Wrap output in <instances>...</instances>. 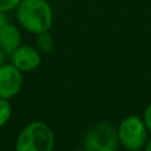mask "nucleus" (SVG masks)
<instances>
[{
  "label": "nucleus",
  "mask_w": 151,
  "mask_h": 151,
  "mask_svg": "<svg viewBox=\"0 0 151 151\" xmlns=\"http://www.w3.org/2000/svg\"><path fill=\"white\" fill-rule=\"evenodd\" d=\"M16 9L20 25L33 35L49 31L53 24V11L47 0H21Z\"/></svg>",
  "instance_id": "obj_1"
},
{
  "label": "nucleus",
  "mask_w": 151,
  "mask_h": 151,
  "mask_svg": "<svg viewBox=\"0 0 151 151\" xmlns=\"http://www.w3.org/2000/svg\"><path fill=\"white\" fill-rule=\"evenodd\" d=\"M55 147V134L44 122L35 121L20 131L16 139L17 151H52Z\"/></svg>",
  "instance_id": "obj_2"
},
{
  "label": "nucleus",
  "mask_w": 151,
  "mask_h": 151,
  "mask_svg": "<svg viewBox=\"0 0 151 151\" xmlns=\"http://www.w3.org/2000/svg\"><path fill=\"white\" fill-rule=\"evenodd\" d=\"M119 145L126 150L137 151L145 149L147 142V126L139 115H127L117 129Z\"/></svg>",
  "instance_id": "obj_3"
},
{
  "label": "nucleus",
  "mask_w": 151,
  "mask_h": 151,
  "mask_svg": "<svg viewBox=\"0 0 151 151\" xmlns=\"http://www.w3.org/2000/svg\"><path fill=\"white\" fill-rule=\"evenodd\" d=\"M83 149L88 151H117L119 149L117 129L107 122L94 125L85 134Z\"/></svg>",
  "instance_id": "obj_4"
},
{
  "label": "nucleus",
  "mask_w": 151,
  "mask_h": 151,
  "mask_svg": "<svg viewBox=\"0 0 151 151\" xmlns=\"http://www.w3.org/2000/svg\"><path fill=\"white\" fill-rule=\"evenodd\" d=\"M23 86V74L12 64L0 65V98L9 101L16 97Z\"/></svg>",
  "instance_id": "obj_5"
},
{
  "label": "nucleus",
  "mask_w": 151,
  "mask_h": 151,
  "mask_svg": "<svg viewBox=\"0 0 151 151\" xmlns=\"http://www.w3.org/2000/svg\"><path fill=\"white\" fill-rule=\"evenodd\" d=\"M12 65L21 72H32L41 64V56L36 48L31 45H20L11 55Z\"/></svg>",
  "instance_id": "obj_6"
},
{
  "label": "nucleus",
  "mask_w": 151,
  "mask_h": 151,
  "mask_svg": "<svg viewBox=\"0 0 151 151\" xmlns=\"http://www.w3.org/2000/svg\"><path fill=\"white\" fill-rule=\"evenodd\" d=\"M21 45V33L13 24H5L0 29V49L5 56H11Z\"/></svg>",
  "instance_id": "obj_7"
},
{
  "label": "nucleus",
  "mask_w": 151,
  "mask_h": 151,
  "mask_svg": "<svg viewBox=\"0 0 151 151\" xmlns=\"http://www.w3.org/2000/svg\"><path fill=\"white\" fill-rule=\"evenodd\" d=\"M37 47L41 52L44 53H50L55 48V41H53V37L49 35V32H42V33L37 35Z\"/></svg>",
  "instance_id": "obj_8"
},
{
  "label": "nucleus",
  "mask_w": 151,
  "mask_h": 151,
  "mask_svg": "<svg viewBox=\"0 0 151 151\" xmlns=\"http://www.w3.org/2000/svg\"><path fill=\"white\" fill-rule=\"evenodd\" d=\"M11 113H12V109H11L9 101L0 98V127H3L8 122V119L11 118Z\"/></svg>",
  "instance_id": "obj_9"
},
{
  "label": "nucleus",
  "mask_w": 151,
  "mask_h": 151,
  "mask_svg": "<svg viewBox=\"0 0 151 151\" xmlns=\"http://www.w3.org/2000/svg\"><path fill=\"white\" fill-rule=\"evenodd\" d=\"M21 0H0V12H9L17 8Z\"/></svg>",
  "instance_id": "obj_10"
},
{
  "label": "nucleus",
  "mask_w": 151,
  "mask_h": 151,
  "mask_svg": "<svg viewBox=\"0 0 151 151\" xmlns=\"http://www.w3.org/2000/svg\"><path fill=\"white\" fill-rule=\"evenodd\" d=\"M143 121L147 126V130L151 133V102L149 104V106L146 107L145 110V114H143Z\"/></svg>",
  "instance_id": "obj_11"
},
{
  "label": "nucleus",
  "mask_w": 151,
  "mask_h": 151,
  "mask_svg": "<svg viewBox=\"0 0 151 151\" xmlns=\"http://www.w3.org/2000/svg\"><path fill=\"white\" fill-rule=\"evenodd\" d=\"M5 24H7V17H5L4 12H0V29H1Z\"/></svg>",
  "instance_id": "obj_12"
},
{
  "label": "nucleus",
  "mask_w": 151,
  "mask_h": 151,
  "mask_svg": "<svg viewBox=\"0 0 151 151\" xmlns=\"http://www.w3.org/2000/svg\"><path fill=\"white\" fill-rule=\"evenodd\" d=\"M145 150H146V151H151V138L147 139L146 145H145Z\"/></svg>",
  "instance_id": "obj_13"
},
{
  "label": "nucleus",
  "mask_w": 151,
  "mask_h": 151,
  "mask_svg": "<svg viewBox=\"0 0 151 151\" xmlns=\"http://www.w3.org/2000/svg\"><path fill=\"white\" fill-rule=\"evenodd\" d=\"M4 53H3V50L0 49V65H1V64H4Z\"/></svg>",
  "instance_id": "obj_14"
}]
</instances>
